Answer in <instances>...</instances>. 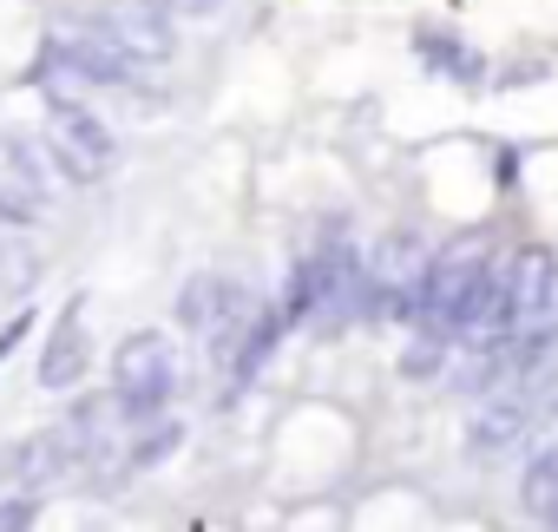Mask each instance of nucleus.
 Returning a JSON list of instances; mask_svg holds the SVG:
<instances>
[{
    "instance_id": "obj_7",
    "label": "nucleus",
    "mask_w": 558,
    "mask_h": 532,
    "mask_svg": "<svg viewBox=\"0 0 558 532\" xmlns=\"http://www.w3.org/2000/svg\"><path fill=\"white\" fill-rule=\"evenodd\" d=\"M132 60H165L171 53V21H165V8H151V0H112V8H99L93 14Z\"/></svg>"
},
{
    "instance_id": "obj_10",
    "label": "nucleus",
    "mask_w": 558,
    "mask_h": 532,
    "mask_svg": "<svg viewBox=\"0 0 558 532\" xmlns=\"http://www.w3.org/2000/svg\"><path fill=\"white\" fill-rule=\"evenodd\" d=\"M525 421H532V401H525L519 388H506V401H486V408H480L473 447H480V454H506V447L525 434Z\"/></svg>"
},
{
    "instance_id": "obj_9",
    "label": "nucleus",
    "mask_w": 558,
    "mask_h": 532,
    "mask_svg": "<svg viewBox=\"0 0 558 532\" xmlns=\"http://www.w3.org/2000/svg\"><path fill=\"white\" fill-rule=\"evenodd\" d=\"M40 204H47V184L34 171V152L0 138V217H34Z\"/></svg>"
},
{
    "instance_id": "obj_2",
    "label": "nucleus",
    "mask_w": 558,
    "mask_h": 532,
    "mask_svg": "<svg viewBox=\"0 0 558 532\" xmlns=\"http://www.w3.org/2000/svg\"><path fill=\"white\" fill-rule=\"evenodd\" d=\"M178 323L197 329V336L236 368V355H243L250 329L263 323V310H256L250 290H236L230 277H197V283H184V297H178Z\"/></svg>"
},
{
    "instance_id": "obj_6",
    "label": "nucleus",
    "mask_w": 558,
    "mask_h": 532,
    "mask_svg": "<svg viewBox=\"0 0 558 532\" xmlns=\"http://www.w3.org/2000/svg\"><path fill=\"white\" fill-rule=\"evenodd\" d=\"M47 145H53L60 171H66V178H80V184L106 178V171H112V158H119L112 125H106L99 112L73 106V99H60V106H53V119H47Z\"/></svg>"
},
{
    "instance_id": "obj_12",
    "label": "nucleus",
    "mask_w": 558,
    "mask_h": 532,
    "mask_svg": "<svg viewBox=\"0 0 558 532\" xmlns=\"http://www.w3.org/2000/svg\"><path fill=\"white\" fill-rule=\"evenodd\" d=\"M34 525V499H0V532H27Z\"/></svg>"
},
{
    "instance_id": "obj_5",
    "label": "nucleus",
    "mask_w": 558,
    "mask_h": 532,
    "mask_svg": "<svg viewBox=\"0 0 558 532\" xmlns=\"http://www.w3.org/2000/svg\"><path fill=\"white\" fill-rule=\"evenodd\" d=\"M506 316L519 323V336H551L558 329V256L551 250H519L506 270Z\"/></svg>"
},
{
    "instance_id": "obj_4",
    "label": "nucleus",
    "mask_w": 558,
    "mask_h": 532,
    "mask_svg": "<svg viewBox=\"0 0 558 532\" xmlns=\"http://www.w3.org/2000/svg\"><path fill=\"white\" fill-rule=\"evenodd\" d=\"M47 80H93V86H125V80H138L145 73V60H132L99 21H73V27H60L53 40H47Z\"/></svg>"
},
{
    "instance_id": "obj_8",
    "label": "nucleus",
    "mask_w": 558,
    "mask_h": 532,
    "mask_svg": "<svg viewBox=\"0 0 558 532\" xmlns=\"http://www.w3.org/2000/svg\"><path fill=\"white\" fill-rule=\"evenodd\" d=\"M86 355H93V342H86V316H80V303L53 323V336H47V355H40V388H73L80 375H86Z\"/></svg>"
},
{
    "instance_id": "obj_3",
    "label": "nucleus",
    "mask_w": 558,
    "mask_h": 532,
    "mask_svg": "<svg viewBox=\"0 0 558 532\" xmlns=\"http://www.w3.org/2000/svg\"><path fill=\"white\" fill-rule=\"evenodd\" d=\"M184 382V362H178V342L165 329H138L125 336L119 362H112V388H119V408L125 414H158Z\"/></svg>"
},
{
    "instance_id": "obj_13",
    "label": "nucleus",
    "mask_w": 558,
    "mask_h": 532,
    "mask_svg": "<svg viewBox=\"0 0 558 532\" xmlns=\"http://www.w3.org/2000/svg\"><path fill=\"white\" fill-rule=\"evenodd\" d=\"M151 8H184V14H197V8H210V0H151Z\"/></svg>"
},
{
    "instance_id": "obj_11",
    "label": "nucleus",
    "mask_w": 558,
    "mask_h": 532,
    "mask_svg": "<svg viewBox=\"0 0 558 532\" xmlns=\"http://www.w3.org/2000/svg\"><path fill=\"white\" fill-rule=\"evenodd\" d=\"M421 60H427L434 73H453V80H480V73H486L480 53H473L466 40H453V34H421Z\"/></svg>"
},
{
    "instance_id": "obj_1",
    "label": "nucleus",
    "mask_w": 558,
    "mask_h": 532,
    "mask_svg": "<svg viewBox=\"0 0 558 532\" xmlns=\"http://www.w3.org/2000/svg\"><path fill=\"white\" fill-rule=\"evenodd\" d=\"M499 303V270L480 256V250H453L440 256L434 270H427V290H421V336L427 349H453L473 336V323Z\"/></svg>"
}]
</instances>
